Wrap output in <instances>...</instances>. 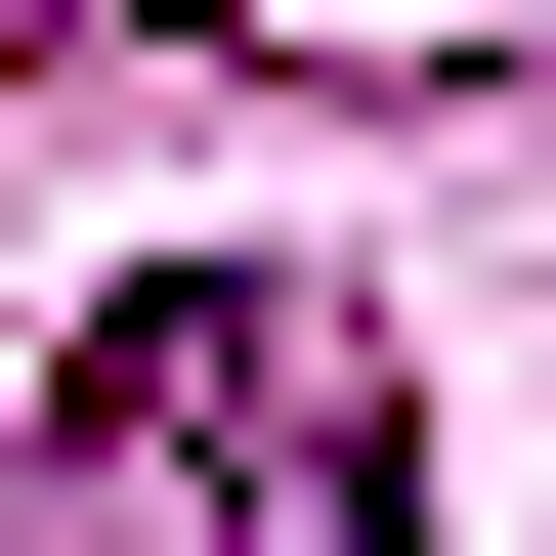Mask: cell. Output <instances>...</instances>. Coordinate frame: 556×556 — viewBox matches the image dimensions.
<instances>
[{"label":"cell","mask_w":556,"mask_h":556,"mask_svg":"<svg viewBox=\"0 0 556 556\" xmlns=\"http://www.w3.org/2000/svg\"><path fill=\"white\" fill-rule=\"evenodd\" d=\"M86 471H172V556H428V471H386V386L300 343L257 257H172V300H86Z\"/></svg>","instance_id":"cell-1"}]
</instances>
